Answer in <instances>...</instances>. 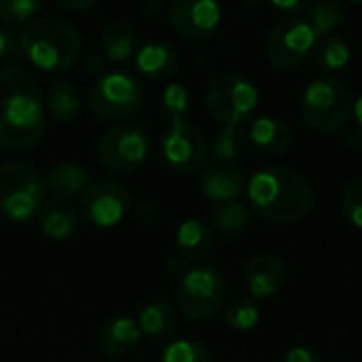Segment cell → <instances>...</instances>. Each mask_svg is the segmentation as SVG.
Here are the masks:
<instances>
[{
  "label": "cell",
  "mask_w": 362,
  "mask_h": 362,
  "mask_svg": "<svg viewBox=\"0 0 362 362\" xmlns=\"http://www.w3.org/2000/svg\"><path fill=\"white\" fill-rule=\"evenodd\" d=\"M45 134V104L30 72L17 66L0 70V144L30 148Z\"/></svg>",
  "instance_id": "1"
},
{
  "label": "cell",
  "mask_w": 362,
  "mask_h": 362,
  "mask_svg": "<svg viewBox=\"0 0 362 362\" xmlns=\"http://www.w3.org/2000/svg\"><path fill=\"white\" fill-rule=\"evenodd\" d=\"M252 210L278 225L299 223L308 216L314 204L310 182L286 165H272L257 172L246 187Z\"/></svg>",
  "instance_id": "2"
},
{
  "label": "cell",
  "mask_w": 362,
  "mask_h": 362,
  "mask_svg": "<svg viewBox=\"0 0 362 362\" xmlns=\"http://www.w3.org/2000/svg\"><path fill=\"white\" fill-rule=\"evenodd\" d=\"M19 55L42 72H64L81 57L78 30L59 17H34L17 34Z\"/></svg>",
  "instance_id": "3"
},
{
  "label": "cell",
  "mask_w": 362,
  "mask_h": 362,
  "mask_svg": "<svg viewBox=\"0 0 362 362\" xmlns=\"http://www.w3.org/2000/svg\"><path fill=\"white\" fill-rule=\"evenodd\" d=\"M47 185L28 161L0 163V216L13 223H28L45 202Z\"/></svg>",
  "instance_id": "4"
},
{
  "label": "cell",
  "mask_w": 362,
  "mask_h": 362,
  "mask_svg": "<svg viewBox=\"0 0 362 362\" xmlns=\"http://www.w3.org/2000/svg\"><path fill=\"white\" fill-rule=\"evenodd\" d=\"M352 112V89L339 78H316L308 85V89L301 95V117L316 132H337L348 123Z\"/></svg>",
  "instance_id": "5"
},
{
  "label": "cell",
  "mask_w": 362,
  "mask_h": 362,
  "mask_svg": "<svg viewBox=\"0 0 362 362\" xmlns=\"http://www.w3.org/2000/svg\"><path fill=\"white\" fill-rule=\"evenodd\" d=\"M206 110L225 125L244 123L257 108L259 91L257 87L233 72H225L214 76L204 93Z\"/></svg>",
  "instance_id": "6"
},
{
  "label": "cell",
  "mask_w": 362,
  "mask_h": 362,
  "mask_svg": "<svg viewBox=\"0 0 362 362\" xmlns=\"http://www.w3.org/2000/svg\"><path fill=\"white\" fill-rule=\"evenodd\" d=\"M225 295L227 286L223 274L216 267L199 265L185 272L176 293V303L189 320H206L221 310Z\"/></svg>",
  "instance_id": "7"
},
{
  "label": "cell",
  "mask_w": 362,
  "mask_h": 362,
  "mask_svg": "<svg viewBox=\"0 0 362 362\" xmlns=\"http://www.w3.org/2000/svg\"><path fill=\"white\" fill-rule=\"evenodd\" d=\"M148 148L151 140L142 125L119 123L102 134L98 142V159L115 174H132L144 163Z\"/></svg>",
  "instance_id": "8"
},
{
  "label": "cell",
  "mask_w": 362,
  "mask_h": 362,
  "mask_svg": "<svg viewBox=\"0 0 362 362\" xmlns=\"http://www.w3.org/2000/svg\"><path fill=\"white\" fill-rule=\"evenodd\" d=\"M144 100L140 81L127 72H106L89 93V108L102 121H119L134 115Z\"/></svg>",
  "instance_id": "9"
},
{
  "label": "cell",
  "mask_w": 362,
  "mask_h": 362,
  "mask_svg": "<svg viewBox=\"0 0 362 362\" xmlns=\"http://www.w3.org/2000/svg\"><path fill=\"white\" fill-rule=\"evenodd\" d=\"M316 40L318 36L308 19L284 17L267 34L265 53L269 62L280 70H295L308 59V55L316 47Z\"/></svg>",
  "instance_id": "10"
},
{
  "label": "cell",
  "mask_w": 362,
  "mask_h": 362,
  "mask_svg": "<svg viewBox=\"0 0 362 362\" xmlns=\"http://www.w3.org/2000/svg\"><path fill=\"white\" fill-rule=\"evenodd\" d=\"M161 155L165 163L180 174H195L208 168L210 144L199 127L189 121H174L161 136Z\"/></svg>",
  "instance_id": "11"
},
{
  "label": "cell",
  "mask_w": 362,
  "mask_h": 362,
  "mask_svg": "<svg viewBox=\"0 0 362 362\" xmlns=\"http://www.w3.org/2000/svg\"><path fill=\"white\" fill-rule=\"evenodd\" d=\"M129 210V193L119 182H95L81 195V214L87 223L108 229L123 221Z\"/></svg>",
  "instance_id": "12"
},
{
  "label": "cell",
  "mask_w": 362,
  "mask_h": 362,
  "mask_svg": "<svg viewBox=\"0 0 362 362\" xmlns=\"http://www.w3.org/2000/svg\"><path fill=\"white\" fill-rule=\"evenodd\" d=\"M221 6L214 0H174L168 6L172 28L189 40L212 36L221 23Z\"/></svg>",
  "instance_id": "13"
},
{
  "label": "cell",
  "mask_w": 362,
  "mask_h": 362,
  "mask_svg": "<svg viewBox=\"0 0 362 362\" xmlns=\"http://www.w3.org/2000/svg\"><path fill=\"white\" fill-rule=\"evenodd\" d=\"M284 278H286L284 263L276 255H269V252H261L252 257L244 269L246 288L257 299H267L276 295L282 288Z\"/></svg>",
  "instance_id": "14"
},
{
  "label": "cell",
  "mask_w": 362,
  "mask_h": 362,
  "mask_svg": "<svg viewBox=\"0 0 362 362\" xmlns=\"http://www.w3.org/2000/svg\"><path fill=\"white\" fill-rule=\"evenodd\" d=\"M140 327L129 316H117L102 325L98 333V346L100 350L110 358H123L129 356L138 344H140Z\"/></svg>",
  "instance_id": "15"
},
{
  "label": "cell",
  "mask_w": 362,
  "mask_h": 362,
  "mask_svg": "<svg viewBox=\"0 0 362 362\" xmlns=\"http://www.w3.org/2000/svg\"><path fill=\"white\" fill-rule=\"evenodd\" d=\"M202 189H204L206 197H210L218 204L235 202L244 191V174L238 165L212 163L204 170Z\"/></svg>",
  "instance_id": "16"
},
{
  "label": "cell",
  "mask_w": 362,
  "mask_h": 362,
  "mask_svg": "<svg viewBox=\"0 0 362 362\" xmlns=\"http://www.w3.org/2000/svg\"><path fill=\"white\" fill-rule=\"evenodd\" d=\"M38 223H40L42 233L49 240L64 242L76 229V212L66 197L51 195V197H45L38 210Z\"/></svg>",
  "instance_id": "17"
},
{
  "label": "cell",
  "mask_w": 362,
  "mask_h": 362,
  "mask_svg": "<svg viewBox=\"0 0 362 362\" xmlns=\"http://www.w3.org/2000/svg\"><path fill=\"white\" fill-rule=\"evenodd\" d=\"M136 68L146 78H168L178 68V51L172 42L165 40L146 42L136 53Z\"/></svg>",
  "instance_id": "18"
},
{
  "label": "cell",
  "mask_w": 362,
  "mask_h": 362,
  "mask_svg": "<svg viewBox=\"0 0 362 362\" xmlns=\"http://www.w3.org/2000/svg\"><path fill=\"white\" fill-rule=\"evenodd\" d=\"M102 53L108 62H125L134 55L138 45V28L134 21L117 17L106 23L102 32Z\"/></svg>",
  "instance_id": "19"
},
{
  "label": "cell",
  "mask_w": 362,
  "mask_h": 362,
  "mask_svg": "<svg viewBox=\"0 0 362 362\" xmlns=\"http://www.w3.org/2000/svg\"><path fill=\"white\" fill-rule=\"evenodd\" d=\"M248 136L255 142V146L267 155H282L293 142L291 127L282 119L269 117V115L255 119L248 129Z\"/></svg>",
  "instance_id": "20"
},
{
  "label": "cell",
  "mask_w": 362,
  "mask_h": 362,
  "mask_svg": "<svg viewBox=\"0 0 362 362\" xmlns=\"http://www.w3.org/2000/svg\"><path fill=\"white\" fill-rule=\"evenodd\" d=\"M138 327L140 333L148 335L155 341L172 339L178 331V316L176 310L168 301H151L142 308L138 316Z\"/></svg>",
  "instance_id": "21"
},
{
  "label": "cell",
  "mask_w": 362,
  "mask_h": 362,
  "mask_svg": "<svg viewBox=\"0 0 362 362\" xmlns=\"http://www.w3.org/2000/svg\"><path fill=\"white\" fill-rule=\"evenodd\" d=\"M87 182H89L87 170L74 161H59L51 165L45 176L47 189L55 191V195L66 197V199L74 195H83L87 189Z\"/></svg>",
  "instance_id": "22"
},
{
  "label": "cell",
  "mask_w": 362,
  "mask_h": 362,
  "mask_svg": "<svg viewBox=\"0 0 362 362\" xmlns=\"http://www.w3.org/2000/svg\"><path fill=\"white\" fill-rule=\"evenodd\" d=\"M176 244L187 259H202L212 248V231L199 218H187L176 231Z\"/></svg>",
  "instance_id": "23"
},
{
  "label": "cell",
  "mask_w": 362,
  "mask_h": 362,
  "mask_svg": "<svg viewBox=\"0 0 362 362\" xmlns=\"http://www.w3.org/2000/svg\"><path fill=\"white\" fill-rule=\"evenodd\" d=\"M210 223H212V227H214V231L218 235H223V238H240L250 225V210L244 204H238V202L218 204L210 214Z\"/></svg>",
  "instance_id": "24"
},
{
  "label": "cell",
  "mask_w": 362,
  "mask_h": 362,
  "mask_svg": "<svg viewBox=\"0 0 362 362\" xmlns=\"http://www.w3.org/2000/svg\"><path fill=\"white\" fill-rule=\"evenodd\" d=\"M350 57H352V49H350L348 40L337 34L318 38V42L314 47V62H316L318 70H322V72L344 70L350 64Z\"/></svg>",
  "instance_id": "25"
},
{
  "label": "cell",
  "mask_w": 362,
  "mask_h": 362,
  "mask_svg": "<svg viewBox=\"0 0 362 362\" xmlns=\"http://www.w3.org/2000/svg\"><path fill=\"white\" fill-rule=\"evenodd\" d=\"M51 115L62 121V123H70L78 117L81 108H83V100L81 93L76 91V87L70 81H57L51 91H49V102H47Z\"/></svg>",
  "instance_id": "26"
},
{
  "label": "cell",
  "mask_w": 362,
  "mask_h": 362,
  "mask_svg": "<svg viewBox=\"0 0 362 362\" xmlns=\"http://www.w3.org/2000/svg\"><path fill=\"white\" fill-rule=\"evenodd\" d=\"M308 21L312 25V30L316 32L318 38H325V36H331L348 17L344 4L339 2H331V0H325V2H316V4H310L308 8Z\"/></svg>",
  "instance_id": "27"
},
{
  "label": "cell",
  "mask_w": 362,
  "mask_h": 362,
  "mask_svg": "<svg viewBox=\"0 0 362 362\" xmlns=\"http://www.w3.org/2000/svg\"><path fill=\"white\" fill-rule=\"evenodd\" d=\"M246 151V134L242 132L240 125H227L214 140L212 153L216 163H227V165H238Z\"/></svg>",
  "instance_id": "28"
},
{
  "label": "cell",
  "mask_w": 362,
  "mask_h": 362,
  "mask_svg": "<svg viewBox=\"0 0 362 362\" xmlns=\"http://www.w3.org/2000/svg\"><path fill=\"white\" fill-rule=\"evenodd\" d=\"M261 310L252 299L235 297L225 308V322L235 331H250L259 325Z\"/></svg>",
  "instance_id": "29"
},
{
  "label": "cell",
  "mask_w": 362,
  "mask_h": 362,
  "mask_svg": "<svg viewBox=\"0 0 362 362\" xmlns=\"http://www.w3.org/2000/svg\"><path fill=\"white\" fill-rule=\"evenodd\" d=\"M159 362H212V354L195 339H178L163 350Z\"/></svg>",
  "instance_id": "30"
},
{
  "label": "cell",
  "mask_w": 362,
  "mask_h": 362,
  "mask_svg": "<svg viewBox=\"0 0 362 362\" xmlns=\"http://www.w3.org/2000/svg\"><path fill=\"white\" fill-rule=\"evenodd\" d=\"M161 115L174 123V121H185V115L189 112V93L180 83H170L159 100Z\"/></svg>",
  "instance_id": "31"
},
{
  "label": "cell",
  "mask_w": 362,
  "mask_h": 362,
  "mask_svg": "<svg viewBox=\"0 0 362 362\" xmlns=\"http://www.w3.org/2000/svg\"><path fill=\"white\" fill-rule=\"evenodd\" d=\"M40 11V4L34 0H0V21L6 25L28 23Z\"/></svg>",
  "instance_id": "32"
},
{
  "label": "cell",
  "mask_w": 362,
  "mask_h": 362,
  "mask_svg": "<svg viewBox=\"0 0 362 362\" xmlns=\"http://www.w3.org/2000/svg\"><path fill=\"white\" fill-rule=\"evenodd\" d=\"M341 212L354 227L362 229V174L346 185L341 193Z\"/></svg>",
  "instance_id": "33"
},
{
  "label": "cell",
  "mask_w": 362,
  "mask_h": 362,
  "mask_svg": "<svg viewBox=\"0 0 362 362\" xmlns=\"http://www.w3.org/2000/svg\"><path fill=\"white\" fill-rule=\"evenodd\" d=\"M282 362H320V356L314 350L305 348V346H297V348H291L284 354Z\"/></svg>",
  "instance_id": "34"
},
{
  "label": "cell",
  "mask_w": 362,
  "mask_h": 362,
  "mask_svg": "<svg viewBox=\"0 0 362 362\" xmlns=\"http://www.w3.org/2000/svg\"><path fill=\"white\" fill-rule=\"evenodd\" d=\"M85 66L91 74H100L104 76L106 74V68H108V59L104 57L102 51H91L87 57H85Z\"/></svg>",
  "instance_id": "35"
},
{
  "label": "cell",
  "mask_w": 362,
  "mask_h": 362,
  "mask_svg": "<svg viewBox=\"0 0 362 362\" xmlns=\"http://www.w3.org/2000/svg\"><path fill=\"white\" fill-rule=\"evenodd\" d=\"M134 216L142 223H157L159 218V210L151 204V202H138L134 208Z\"/></svg>",
  "instance_id": "36"
},
{
  "label": "cell",
  "mask_w": 362,
  "mask_h": 362,
  "mask_svg": "<svg viewBox=\"0 0 362 362\" xmlns=\"http://www.w3.org/2000/svg\"><path fill=\"white\" fill-rule=\"evenodd\" d=\"M274 6L284 13V17H299V13L308 11L310 4L305 0H291V2H274Z\"/></svg>",
  "instance_id": "37"
},
{
  "label": "cell",
  "mask_w": 362,
  "mask_h": 362,
  "mask_svg": "<svg viewBox=\"0 0 362 362\" xmlns=\"http://www.w3.org/2000/svg\"><path fill=\"white\" fill-rule=\"evenodd\" d=\"M165 269H168V274H172V276H180V274L185 276V269H187L185 257L178 255V252L168 255V257H165Z\"/></svg>",
  "instance_id": "38"
},
{
  "label": "cell",
  "mask_w": 362,
  "mask_h": 362,
  "mask_svg": "<svg viewBox=\"0 0 362 362\" xmlns=\"http://www.w3.org/2000/svg\"><path fill=\"white\" fill-rule=\"evenodd\" d=\"M57 6L64 8V11H68V13H81V11H89V8L98 6V2L95 0H68V2L66 0H59Z\"/></svg>",
  "instance_id": "39"
},
{
  "label": "cell",
  "mask_w": 362,
  "mask_h": 362,
  "mask_svg": "<svg viewBox=\"0 0 362 362\" xmlns=\"http://www.w3.org/2000/svg\"><path fill=\"white\" fill-rule=\"evenodd\" d=\"M8 51H17L19 53V47H17V40H13L11 32H6L2 25H0V59L11 55Z\"/></svg>",
  "instance_id": "40"
},
{
  "label": "cell",
  "mask_w": 362,
  "mask_h": 362,
  "mask_svg": "<svg viewBox=\"0 0 362 362\" xmlns=\"http://www.w3.org/2000/svg\"><path fill=\"white\" fill-rule=\"evenodd\" d=\"M163 8H165V4L159 2V0H146V2H142V11H144L146 17H157Z\"/></svg>",
  "instance_id": "41"
},
{
  "label": "cell",
  "mask_w": 362,
  "mask_h": 362,
  "mask_svg": "<svg viewBox=\"0 0 362 362\" xmlns=\"http://www.w3.org/2000/svg\"><path fill=\"white\" fill-rule=\"evenodd\" d=\"M348 144L352 146V148H362V129H354L350 136H348Z\"/></svg>",
  "instance_id": "42"
},
{
  "label": "cell",
  "mask_w": 362,
  "mask_h": 362,
  "mask_svg": "<svg viewBox=\"0 0 362 362\" xmlns=\"http://www.w3.org/2000/svg\"><path fill=\"white\" fill-rule=\"evenodd\" d=\"M354 115H356V119H358V125H361V129H362V93L358 100H354Z\"/></svg>",
  "instance_id": "43"
}]
</instances>
